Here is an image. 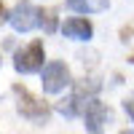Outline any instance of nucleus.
Here are the masks:
<instances>
[{
    "label": "nucleus",
    "mask_w": 134,
    "mask_h": 134,
    "mask_svg": "<svg viewBox=\"0 0 134 134\" xmlns=\"http://www.w3.org/2000/svg\"><path fill=\"white\" fill-rule=\"evenodd\" d=\"M43 59H46V51H43V43L40 40H32L30 46H24L21 51H16V57H14V67L19 72H38L43 70Z\"/></svg>",
    "instance_id": "obj_1"
},
{
    "label": "nucleus",
    "mask_w": 134,
    "mask_h": 134,
    "mask_svg": "<svg viewBox=\"0 0 134 134\" xmlns=\"http://www.w3.org/2000/svg\"><path fill=\"white\" fill-rule=\"evenodd\" d=\"M124 110L129 113V118L134 121V99H126V102H124Z\"/></svg>",
    "instance_id": "obj_9"
},
{
    "label": "nucleus",
    "mask_w": 134,
    "mask_h": 134,
    "mask_svg": "<svg viewBox=\"0 0 134 134\" xmlns=\"http://www.w3.org/2000/svg\"><path fill=\"white\" fill-rule=\"evenodd\" d=\"M14 94L19 97V113L24 118H32V121H46L48 118V107L40 99H35L24 86H14Z\"/></svg>",
    "instance_id": "obj_4"
},
{
    "label": "nucleus",
    "mask_w": 134,
    "mask_h": 134,
    "mask_svg": "<svg viewBox=\"0 0 134 134\" xmlns=\"http://www.w3.org/2000/svg\"><path fill=\"white\" fill-rule=\"evenodd\" d=\"M62 32H64V38H72V40H88L94 30H91V21L88 19L72 16V19H67L62 24Z\"/></svg>",
    "instance_id": "obj_6"
},
{
    "label": "nucleus",
    "mask_w": 134,
    "mask_h": 134,
    "mask_svg": "<svg viewBox=\"0 0 134 134\" xmlns=\"http://www.w3.org/2000/svg\"><path fill=\"white\" fill-rule=\"evenodd\" d=\"M131 64H134V57H131Z\"/></svg>",
    "instance_id": "obj_11"
},
{
    "label": "nucleus",
    "mask_w": 134,
    "mask_h": 134,
    "mask_svg": "<svg viewBox=\"0 0 134 134\" xmlns=\"http://www.w3.org/2000/svg\"><path fill=\"white\" fill-rule=\"evenodd\" d=\"M40 19H43V11L38 5H32V3H19L8 14V21L16 32H30V30L40 27Z\"/></svg>",
    "instance_id": "obj_2"
},
{
    "label": "nucleus",
    "mask_w": 134,
    "mask_h": 134,
    "mask_svg": "<svg viewBox=\"0 0 134 134\" xmlns=\"http://www.w3.org/2000/svg\"><path fill=\"white\" fill-rule=\"evenodd\" d=\"M83 121H86V131H102L105 129V124H110L113 121V113L99 102V99H88L86 102V107H83Z\"/></svg>",
    "instance_id": "obj_5"
},
{
    "label": "nucleus",
    "mask_w": 134,
    "mask_h": 134,
    "mask_svg": "<svg viewBox=\"0 0 134 134\" xmlns=\"http://www.w3.org/2000/svg\"><path fill=\"white\" fill-rule=\"evenodd\" d=\"M67 8L78 11V14H88V11H94L97 5H91L88 0H67Z\"/></svg>",
    "instance_id": "obj_7"
},
{
    "label": "nucleus",
    "mask_w": 134,
    "mask_h": 134,
    "mask_svg": "<svg viewBox=\"0 0 134 134\" xmlns=\"http://www.w3.org/2000/svg\"><path fill=\"white\" fill-rule=\"evenodd\" d=\"M40 27H46V32H54L57 30V14H54V11H43Z\"/></svg>",
    "instance_id": "obj_8"
},
{
    "label": "nucleus",
    "mask_w": 134,
    "mask_h": 134,
    "mask_svg": "<svg viewBox=\"0 0 134 134\" xmlns=\"http://www.w3.org/2000/svg\"><path fill=\"white\" fill-rule=\"evenodd\" d=\"M43 91L46 94H59L64 86H70L72 83V78H70V70H67V64L64 62H51L43 67Z\"/></svg>",
    "instance_id": "obj_3"
},
{
    "label": "nucleus",
    "mask_w": 134,
    "mask_h": 134,
    "mask_svg": "<svg viewBox=\"0 0 134 134\" xmlns=\"http://www.w3.org/2000/svg\"><path fill=\"white\" fill-rule=\"evenodd\" d=\"M5 19H8V14H5V8H3V3H0V24H3Z\"/></svg>",
    "instance_id": "obj_10"
}]
</instances>
